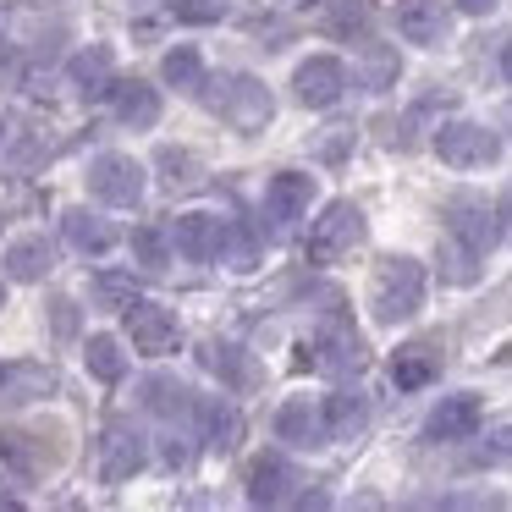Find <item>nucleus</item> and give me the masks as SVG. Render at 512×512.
<instances>
[{
	"label": "nucleus",
	"mask_w": 512,
	"mask_h": 512,
	"mask_svg": "<svg viewBox=\"0 0 512 512\" xmlns=\"http://www.w3.org/2000/svg\"><path fill=\"white\" fill-rule=\"evenodd\" d=\"M325 408V430H331V441H358L369 424V397L358 386H336L331 397L320 402Z\"/></svg>",
	"instance_id": "nucleus-20"
},
{
	"label": "nucleus",
	"mask_w": 512,
	"mask_h": 512,
	"mask_svg": "<svg viewBox=\"0 0 512 512\" xmlns=\"http://www.w3.org/2000/svg\"><path fill=\"white\" fill-rule=\"evenodd\" d=\"M479 419H485V408H479L474 391H452V397H441L430 408V419H424V441H468V435L479 430Z\"/></svg>",
	"instance_id": "nucleus-15"
},
{
	"label": "nucleus",
	"mask_w": 512,
	"mask_h": 512,
	"mask_svg": "<svg viewBox=\"0 0 512 512\" xmlns=\"http://www.w3.org/2000/svg\"><path fill=\"white\" fill-rule=\"evenodd\" d=\"M479 463H512V430H496L479 446Z\"/></svg>",
	"instance_id": "nucleus-35"
},
{
	"label": "nucleus",
	"mask_w": 512,
	"mask_h": 512,
	"mask_svg": "<svg viewBox=\"0 0 512 512\" xmlns=\"http://www.w3.org/2000/svg\"><path fill=\"white\" fill-rule=\"evenodd\" d=\"M298 485H303V474L281 452L254 457V468H248V501H254V507H281V501H298Z\"/></svg>",
	"instance_id": "nucleus-14"
},
{
	"label": "nucleus",
	"mask_w": 512,
	"mask_h": 512,
	"mask_svg": "<svg viewBox=\"0 0 512 512\" xmlns=\"http://www.w3.org/2000/svg\"><path fill=\"white\" fill-rule=\"evenodd\" d=\"M0 309H6V281H0Z\"/></svg>",
	"instance_id": "nucleus-41"
},
{
	"label": "nucleus",
	"mask_w": 512,
	"mask_h": 512,
	"mask_svg": "<svg viewBox=\"0 0 512 512\" xmlns=\"http://www.w3.org/2000/svg\"><path fill=\"white\" fill-rule=\"evenodd\" d=\"M479 259H485V254H474V248H463L452 237V243H446V281H463V287H468V281L479 276Z\"/></svg>",
	"instance_id": "nucleus-33"
},
{
	"label": "nucleus",
	"mask_w": 512,
	"mask_h": 512,
	"mask_svg": "<svg viewBox=\"0 0 512 512\" xmlns=\"http://www.w3.org/2000/svg\"><path fill=\"white\" fill-rule=\"evenodd\" d=\"M50 265H56V248L45 243V237H17L12 248H6V276L12 281H39V276H50Z\"/></svg>",
	"instance_id": "nucleus-24"
},
{
	"label": "nucleus",
	"mask_w": 512,
	"mask_h": 512,
	"mask_svg": "<svg viewBox=\"0 0 512 512\" xmlns=\"http://www.w3.org/2000/svg\"><path fill=\"white\" fill-rule=\"evenodd\" d=\"M0 149H6V116H0Z\"/></svg>",
	"instance_id": "nucleus-40"
},
{
	"label": "nucleus",
	"mask_w": 512,
	"mask_h": 512,
	"mask_svg": "<svg viewBox=\"0 0 512 512\" xmlns=\"http://www.w3.org/2000/svg\"><path fill=\"white\" fill-rule=\"evenodd\" d=\"M292 94H298V105H309V111H331L347 94V67L336 56H309L292 72Z\"/></svg>",
	"instance_id": "nucleus-8"
},
{
	"label": "nucleus",
	"mask_w": 512,
	"mask_h": 512,
	"mask_svg": "<svg viewBox=\"0 0 512 512\" xmlns=\"http://www.w3.org/2000/svg\"><path fill=\"white\" fill-rule=\"evenodd\" d=\"M435 375H441V353H435L430 342L397 347V358H391V386L397 391H424Z\"/></svg>",
	"instance_id": "nucleus-21"
},
{
	"label": "nucleus",
	"mask_w": 512,
	"mask_h": 512,
	"mask_svg": "<svg viewBox=\"0 0 512 512\" xmlns=\"http://www.w3.org/2000/svg\"><path fill=\"white\" fill-rule=\"evenodd\" d=\"M166 17H171V23L204 28V23H221V17H226V0H166Z\"/></svg>",
	"instance_id": "nucleus-32"
},
{
	"label": "nucleus",
	"mask_w": 512,
	"mask_h": 512,
	"mask_svg": "<svg viewBox=\"0 0 512 512\" xmlns=\"http://www.w3.org/2000/svg\"><path fill=\"white\" fill-rule=\"evenodd\" d=\"M452 12L446 0H397V34L419 50H435L446 34H452Z\"/></svg>",
	"instance_id": "nucleus-11"
},
{
	"label": "nucleus",
	"mask_w": 512,
	"mask_h": 512,
	"mask_svg": "<svg viewBox=\"0 0 512 512\" xmlns=\"http://www.w3.org/2000/svg\"><path fill=\"white\" fill-rule=\"evenodd\" d=\"M314 204V177H303V171H276L265 188V221L276 226V232H287V226H298L303 215H309Z\"/></svg>",
	"instance_id": "nucleus-13"
},
{
	"label": "nucleus",
	"mask_w": 512,
	"mask_h": 512,
	"mask_svg": "<svg viewBox=\"0 0 512 512\" xmlns=\"http://www.w3.org/2000/svg\"><path fill=\"white\" fill-rule=\"evenodd\" d=\"M309 364L320 369V375H331V380H342V375H353L358 364H364V342H358V331L347 320H331V325H320V336L309 342Z\"/></svg>",
	"instance_id": "nucleus-10"
},
{
	"label": "nucleus",
	"mask_w": 512,
	"mask_h": 512,
	"mask_svg": "<svg viewBox=\"0 0 512 512\" xmlns=\"http://www.w3.org/2000/svg\"><path fill=\"white\" fill-rule=\"evenodd\" d=\"M83 364H89V375L105 380V386H116V380L127 375V353H122V342H116V336H89Z\"/></svg>",
	"instance_id": "nucleus-27"
},
{
	"label": "nucleus",
	"mask_w": 512,
	"mask_h": 512,
	"mask_svg": "<svg viewBox=\"0 0 512 512\" xmlns=\"http://www.w3.org/2000/svg\"><path fill=\"white\" fill-rule=\"evenodd\" d=\"M463 17H485V12H496V0H452Z\"/></svg>",
	"instance_id": "nucleus-37"
},
{
	"label": "nucleus",
	"mask_w": 512,
	"mask_h": 512,
	"mask_svg": "<svg viewBox=\"0 0 512 512\" xmlns=\"http://www.w3.org/2000/svg\"><path fill=\"white\" fill-rule=\"evenodd\" d=\"M127 320V336H133V347L144 358H166V353H177V342H182V325H177V314L171 309H160V303H144L138 298L133 309L122 314Z\"/></svg>",
	"instance_id": "nucleus-7"
},
{
	"label": "nucleus",
	"mask_w": 512,
	"mask_h": 512,
	"mask_svg": "<svg viewBox=\"0 0 512 512\" xmlns=\"http://www.w3.org/2000/svg\"><path fill=\"white\" fill-rule=\"evenodd\" d=\"M0 380H6V369H0Z\"/></svg>",
	"instance_id": "nucleus-42"
},
{
	"label": "nucleus",
	"mask_w": 512,
	"mask_h": 512,
	"mask_svg": "<svg viewBox=\"0 0 512 512\" xmlns=\"http://www.w3.org/2000/svg\"><path fill=\"white\" fill-rule=\"evenodd\" d=\"M144 463H149L144 435H138L127 419H116L111 430L100 435V479H105V485H122V479H127V474H138Z\"/></svg>",
	"instance_id": "nucleus-12"
},
{
	"label": "nucleus",
	"mask_w": 512,
	"mask_h": 512,
	"mask_svg": "<svg viewBox=\"0 0 512 512\" xmlns=\"http://www.w3.org/2000/svg\"><path fill=\"white\" fill-rule=\"evenodd\" d=\"M204 364H210V375H221L226 386H248V358L237 342H210L204 347Z\"/></svg>",
	"instance_id": "nucleus-30"
},
{
	"label": "nucleus",
	"mask_w": 512,
	"mask_h": 512,
	"mask_svg": "<svg viewBox=\"0 0 512 512\" xmlns=\"http://www.w3.org/2000/svg\"><path fill=\"white\" fill-rule=\"evenodd\" d=\"M424 265L419 259H402V254H391V259H380V270H375V287H369V309H375V320L380 325H402V320H413V314L424 309Z\"/></svg>",
	"instance_id": "nucleus-2"
},
{
	"label": "nucleus",
	"mask_w": 512,
	"mask_h": 512,
	"mask_svg": "<svg viewBox=\"0 0 512 512\" xmlns=\"http://www.w3.org/2000/svg\"><path fill=\"white\" fill-rule=\"evenodd\" d=\"M89 188L100 204L127 210V204L144 199V166H138L133 155H94L89 160Z\"/></svg>",
	"instance_id": "nucleus-6"
},
{
	"label": "nucleus",
	"mask_w": 512,
	"mask_h": 512,
	"mask_svg": "<svg viewBox=\"0 0 512 512\" xmlns=\"http://www.w3.org/2000/svg\"><path fill=\"white\" fill-rule=\"evenodd\" d=\"M160 171H171V188H177V182H193L188 177V171H193V155H188V149H160Z\"/></svg>",
	"instance_id": "nucleus-34"
},
{
	"label": "nucleus",
	"mask_w": 512,
	"mask_h": 512,
	"mask_svg": "<svg viewBox=\"0 0 512 512\" xmlns=\"http://www.w3.org/2000/svg\"><path fill=\"white\" fill-rule=\"evenodd\" d=\"M199 94H204V105H210L226 127H237V133H259V127L276 116L270 89L259 78H248V72H221V78H204Z\"/></svg>",
	"instance_id": "nucleus-1"
},
{
	"label": "nucleus",
	"mask_w": 512,
	"mask_h": 512,
	"mask_svg": "<svg viewBox=\"0 0 512 512\" xmlns=\"http://www.w3.org/2000/svg\"><path fill=\"white\" fill-rule=\"evenodd\" d=\"M276 441H287V446H325V441H331V430H325V408H314L309 397L281 402V413H276Z\"/></svg>",
	"instance_id": "nucleus-18"
},
{
	"label": "nucleus",
	"mask_w": 512,
	"mask_h": 512,
	"mask_svg": "<svg viewBox=\"0 0 512 512\" xmlns=\"http://www.w3.org/2000/svg\"><path fill=\"white\" fill-rule=\"evenodd\" d=\"M435 155L452 171H485L501 160V138L490 133L485 122H463V116H457V122L435 127Z\"/></svg>",
	"instance_id": "nucleus-4"
},
{
	"label": "nucleus",
	"mask_w": 512,
	"mask_h": 512,
	"mask_svg": "<svg viewBox=\"0 0 512 512\" xmlns=\"http://www.w3.org/2000/svg\"><path fill=\"white\" fill-rule=\"evenodd\" d=\"M501 72H507V83H512V39H507V50H501Z\"/></svg>",
	"instance_id": "nucleus-39"
},
{
	"label": "nucleus",
	"mask_w": 512,
	"mask_h": 512,
	"mask_svg": "<svg viewBox=\"0 0 512 512\" xmlns=\"http://www.w3.org/2000/svg\"><path fill=\"white\" fill-rule=\"evenodd\" d=\"M61 232H67V243L78 248V254H89V259L111 254V248L122 243V232H116L100 210H67L61 215Z\"/></svg>",
	"instance_id": "nucleus-19"
},
{
	"label": "nucleus",
	"mask_w": 512,
	"mask_h": 512,
	"mask_svg": "<svg viewBox=\"0 0 512 512\" xmlns=\"http://www.w3.org/2000/svg\"><path fill=\"white\" fill-rule=\"evenodd\" d=\"M171 254H177V243H171L166 226H133V265L138 270L160 276V270L171 265Z\"/></svg>",
	"instance_id": "nucleus-26"
},
{
	"label": "nucleus",
	"mask_w": 512,
	"mask_h": 512,
	"mask_svg": "<svg viewBox=\"0 0 512 512\" xmlns=\"http://www.w3.org/2000/svg\"><path fill=\"white\" fill-rule=\"evenodd\" d=\"M199 424H204V446H210V452H232V446L243 441V413L221 397L199 402Z\"/></svg>",
	"instance_id": "nucleus-23"
},
{
	"label": "nucleus",
	"mask_w": 512,
	"mask_h": 512,
	"mask_svg": "<svg viewBox=\"0 0 512 512\" xmlns=\"http://www.w3.org/2000/svg\"><path fill=\"white\" fill-rule=\"evenodd\" d=\"M0 83H23V56L0 50Z\"/></svg>",
	"instance_id": "nucleus-36"
},
{
	"label": "nucleus",
	"mask_w": 512,
	"mask_h": 512,
	"mask_svg": "<svg viewBox=\"0 0 512 512\" xmlns=\"http://www.w3.org/2000/svg\"><path fill=\"white\" fill-rule=\"evenodd\" d=\"M111 105H116V122L133 127V133H149V127L160 122V89L144 78H116Z\"/></svg>",
	"instance_id": "nucleus-17"
},
{
	"label": "nucleus",
	"mask_w": 512,
	"mask_h": 512,
	"mask_svg": "<svg viewBox=\"0 0 512 512\" xmlns=\"http://www.w3.org/2000/svg\"><path fill=\"white\" fill-rule=\"evenodd\" d=\"M171 243H177V254L188 259V265H210V259H221L226 248V221L210 210H188L177 215V226H171Z\"/></svg>",
	"instance_id": "nucleus-9"
},
{
	"label": "nucleus",
	"mask_w": 512,
	"mask_h": 512,
	"mask_svg": "<svg viewBox=\"0 0 512 512\" xmlns=\"http://www.w3.org/2000/svg\"><path fill=\"white\" fill-rule=\"evenodd\" d=\"M160 72H166L171 89H204V56H199L193 45H177V50L166 56V67H160Z\"/></svg>",
	"instance_id": "nucleus-31"
},
{
	"label": "nucleus",
	"mask_w": 512,
	"mask_h": 512,
	"mask_svg": "<svg viewBox=\"0 0 512 512\" xmlns=\"http://www.w3.org/2000/svg\"><path fill=\"white\" fill-rule=\"evenodd\" d=\"M358 243H364V210H358L353 199L325 204L320 221L309 226V259L314 265H336V259H347Z\"/></svg>",
	"instance_id": "nucleus-3"
},
{
	"label": "nucleus",
	"mask_w": 512,
	"mask_h": 512,
	"mask_svg": "<svg viewBox=\"0 0 512 512\" xmlns=\"http://www.w3.org/2000/svg\"><path fill=\"white\" fill-rule=\"evenodd\" d=\"M45 446H39V435H23V430H0V468L17 479V485H28V479H39V468H45Z\"/></svg>",
	"instance_id": "nucleus-22"
},
{
	"label": "nucleus",
	"mask_w": 512,
	"mask_h": 512,
	"mask_svg": "<svg viewBox=\"0 0 512 512\" xmlns=\"http://www.w3.org/2000/svg\"><path fill=\"white\" fill-rule=\"evenodd\" d=\"M364 28H369V0H331L325 6V34L364 39Z\"/></svg>",
	"instance_id": "nucleus-29"
},
{
	"label": "nucleus",
	"mask_w": 512,
	"mask_h": 512,
	"mask_svg": "<svg viewBox=\"0 0 512 512\" xmlns=\"http://www.w3.org/2000/svg\"><path fill=\"white\" fill-rule=\"evenodd\" d=\"M501 226H507V237H512V188H507V204H501Z\"/></svg>",
	"instance_id": "nucleus-38"
},
{
	"label": "nucleus",
	"mask_w": 512,
	"mask_h": 512,
	"mask_svg": "<svg viewBox=\"0 0 512 512\" xmlns=\"http://www.w3.org/2000/svg\"><path fill=\"white\" fill-rule=\"evenodd\" d=\"M94 303H100V309H116V314H127L138 303V281H133V270H100V276H94Z\"/></svg>",
	"instance_id": "nucleus-28"
},
{
	"label": "nucleus",
	"mask_w": 512,
	"mask_h": 512,
	"mask_svg": "<svg viewBox=\"0 0 512 512\" xmlns=\"http://www.w3.org/2000/svg\"><path fill=\"white\" fill-rule=\"evenodd\" d=\"M446 232H452L463 248H474V254H490L507 226H501V210H490L485 199L457 193V199H446Z\"/></svg>",
	"instance_id": "nucleus-5"
},
{
	"label": "nucleus",
	"mask_w": 512,
	"mask_h": 512,
	"mask_svg": "<svg viewBox=\"0 0 512 512\" xmlns=\"http://www.w3.org/2000/svg\"><path fill=\"white\" fill-rule=\"evenodd\" d=\"M67 78H72V89H78L83 100H105V94L116 89V56H111V45H83L78 56L67 61Z\"/></svg>",
	"instance_id": "nucleus-16"
},
{
	"label": "nucleus",
	"mask_w": 512,
	"mask_h": 512,
	"mask_svg": "<svg viewBox=\"0 0 512 512\" xmlns=\"http://www.w3.org/2000/svg\"><path fill=\"white\" fill-rule=\"evenodd\" d=\"M144 402H149L155 413H166V419H199V402H193V391L182 386V380H171V375L144 380Z\"/></svg>",
	"instance_id": "nucleus-25"
}]
</instances>
